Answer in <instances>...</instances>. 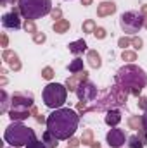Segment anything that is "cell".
Returning a JSON list of instances; mask_svg holds the SVG:
<instances>
[{
  "label": "cell",
  "instance_id": "cell-1",
  "mask_svg": "<svg viewBox=\"0 0 147 148\" xmlns=\"http://www.w3.org/2000/svg\"><path fill=\"white\" fill-rule=\"evenodd\" d=\"M47 129L55 134L59 140H69L73 138L74 131L78 129L80 124V114L74 112L73 109H55L47 117Z\"/></svg>",
  "mask_w": 147,
  "mask_h": 148
},
{
  "label": "cell",
  "instance_id": "cell-2",
  "mask_svg": "<svg viewBox=\"0 0 147 148\" xmlns=\"http://www.w3.org/2000/svg\"><path fill=\"white\" fill-rule=\"evenodd\" d=\"M114 83L119 84L128 95L140 97V91L147 86V74L142 67L135 64H126L114 76Z\"/></svg>",
  "mask_w": 147,
  "mask_h": 148
},
{
  "label": "cell",
  "instance_id": "cell-3",
  "mask_svg": "<svg viewBox=\"0 0 147 148\" xmlns=\"http://www.w3.org/2000/svg\"><path fill=\"white\" fill-rule=\"evenodd\" d=\"M126 100H128V93H126L119 84L114 83V84L111 86L109 91L102 93V97H101L92 107H88L87 110L88 112H109V110H112L114 107L125 105Z\"/></svg>",
  "mask_w": 147,
  "mask_h": 148
},
{
  "label": "cell",
  "instance_id": "cell-4",
  "mask_svg": "<svg viewBox=\"0 0 147 148\" xmlns=\"http://www.w3.org/2000/svg\"><path fill=\"white\" fill-rule=\"evenodd\" d=\"M3 140L10 145V147H28L31 141L37 140V134L31 127L21 124V122H12L10 126L5 127V133H3Z\"/></svg>",
  "mask_w": 147,
  "mask_h": 148
},
{
  "label": "cell",
  "instance_id": "cell-5",
  "mask_svg": "<svg viewBox=\"0 0 147 148\" xmlns=\"http://www.w3.org/2000/svg\"><path fill=\"white\" fill-rule=\"evenodd\" d=\"M19 12L24 19L35 21L52 12V0H17Z\"/></svg>",
  "mask_w": 147,
  "mask_h": 148
},
{
  "label": "cell",
  "instance_id": "cell-6",
  "mask_svg": "<svg viewBox=\"0 0 147 148\" xmlns=\"http://www.w3.org/2000/svg\"><path fill=\"white\" fill-rule=\"evenodd\" d=\"M42 98H43V103L49 107V109H61L64 103H66V98H68V88L66 84H59V83H49L43 91H42Z\"/></svg>",
  "mask_w": 147,
  "mask_h": 148
},
{
  "label": "cell",
  "instance_id": "cell-7",
  "mask_svg": "<svg viewBox=\"0 0 147 148\" xmlns=\"http://www.w3.org/2000/svg\"><path fill=\"white\" fill-rule=\"evenodd\" d=\"M119 26L125 33H139L140 28L144 26V16L139 14L137 10H128V12H123L119 16Z\"/></svg>",
  "mask_w": 147,
  "mask_h": 148
},
{
  "label": "cell",
  "instance_id": "cell-8",
  "mask_svg": "<svg viewBox=\"0 0 147 148\" xmlns=\"http://www.w3.org/2000/svg\"><path fill=\"white\" fill-rule=\"evenodd\" d=\"M76 97H78V100L80 102H85V103H88V102H94L95 98H97V95H99V90H97V86L92 83V81H83L78 88H76Z\"/></svg>",
  "mask_w": 147,
  "mask_h": 148
},
{
  "label": "cell",
  "instance_id": "cell-9",
  "mask_svg": "<svg viewBox=\"0 0 147 148\" xmlns=\"http://www.w3.org/2000/svg\"><path fill=\"white\" fill-rule=\"evenodd\" d=\"M106 141H107V145L111 148H121L125 145V141H128V138H126L125 131L114 127V129H111L109 133L106 134Z\"/></svg>",
  "mask_w": 147,
  "mask_h": 148
},
{
  "label": "cell",
  "instance_id": "cell-10",
  "mask_svg": "<svg viewBox=\"0 0 147 148\" xmlns=\"http://www.w3.org/2000/svg\"><path fill=\"white\" fill-rule=\"evenodd\" d=\"M10 105L12 107H24V109H31L33 107V95L28 91H17L12 95L10 98Z\"/></svg>",
  "mask_w": 147,
  "mask_h": 148
},
{
  "label": "cell",
  "instance_id": "cell-11",
  "mask_svg": "<svg viewBox=\"0 0 147 148\" xmlns=\"http://www.w3.org/2000/svg\"><path fill=\"white\" fill-rule=\"evenodd\" d=\"M2 26L5 29H19L21 28V19H19V10L12 9L10 12L2 16Z\"/></svg>",
  "mask_w": 147,
  "mask_h": 148
},
{
  "label": "cell",
  "instance_id": "cell-12",
  "mask_svg": "<svg viewBox=\"0 0 147 148\" xmlns=\"http://www.w3.org/2000/svg\"><path fill=\"white\" fill-rule=\"evenodd\" d=\"M2 59L7 62V66H9L12 71H16V73H17V71H21V67H23V66H21L19 55H17L16 52H12V50H7V48H5V50L2 52Z\"/></svg>",
  "mask_w": 147,
  "mask_h": 148
},
{
  "label": "cell",
  "instance_id": "cell-13",
  "mask_svg": "<svg viewBox=\"0 0 147 148\" xmlns=\"http://www.w3.org/2000/svg\"><path fill=\"white\" fill-rule=\"evenodd\" d=\"M87 79H88V73H87V71L76 73V74L69 76V77L66 79V88H68L69 91H76V88H78L83 81H87Z\"/></svg>",
  "mask_w": 147,
  "mask_h": 148
},
{
  "label": "cell",
  "instance_id": "cell-14",
  "mask_svg": "<svg viewBox=\"0 0 147 148\" xmlns=\"http://www.w3.org/2000/svg\"><path fill=\"white\" fill-rule=\"evenodd\" d=\"M31 115V109H24V107H12L9 110V117L14 122H23Z\"/></svg>",
  "mask_w": 147,
  "mask_h": 148
},
{
  "label": "cell",
  "instance_id": "cell-15",
  "mask_svg": "<svg viewBox=\"0 0 147 148\" xmlns=\"http://www.w3.org/2000/svg\"><path fill=\"white\" fill-rule=\"evenodd\" d=\"M116 12V3L114 2H102L101 5H97V16L99 17H106Z\"/></svg>",
  "mask_w": 147,
  "mask_h": 148
},
{
  "label": "cell",
  "instance_id": "cell-16",
  "mask_svg": "<svg viewBox=\"0 0 147 148\" xmlns=\"http://www.w3.org/2000/svg\"><path fill=\"white\" fill-rule=\"evenodd\" d=\"M87 62H88V66L92 69H99L102 66V59H101L97 50H88L87 52Z\"/></svg>",
  "mask_w": 147,
  "mask_h": 148
},
{
  "label": "cell",
  "instance_id": "cell-17",
  "mask_svg": "<svg viewBox=\"0 0 147 148\" xmlns=\"http://www.w3.org/2000/svg\"><path fill=\"white\" fill-rule=\"evenodd\" d=\"M106 124L107 126H111V127H116L119 122H121V112L116 110V109H112V110H109L107 114H106Z\"/></svg>",
  "mask_w": 147,
  "mask_h": 148
},
{
  "label": "cell",
  "instance_id": "cell-18",
  "mask_svg": "<svg viewBox=\"0 0 147 148\" xmlns=\"http://www.w3.org/2000/svg\"><path fill=\"white\" fill-rule=\"evenodd\" d=\"M68 48H69V52H71L73 55H80V53L87 52V41H85V40H76V41H73V43L68 45Z\"/></svg>",
  "mask_w": 147,
  "mask_h": 148
},
{
  "label": "cell",
  "instance_id": "cell-19",
  "mask_svg": "<svg viewBox=\"0 0 147 148\" xmlns=\"http://www.w3.org/2000/svg\"><path fill=\"white\" fill-rule=\"evenodd\" d=\"M42 141L47 145V148H57V145H59V141H61V140L47 129V131L43 133V136H42Z\"/></svg>",
  "mask_w": 147,
  "mask_h": 148
},
{
  "label": "cell",
  "instance_id": "cell-20",
  "mask_svg": "<svg viewBox=\"0 0 147 148\" xmlns=\"http://www.w3.org/2000/svg\"><path fill=\"white\" fill-rule=\"evenodd\" d=\"M52 28H54V31H55V33H59V35H62V33H66V31H69V28H71V24H69V21H68V19H61V21H55Z\"/></svg>",
  "mask_w": 147,
  "mask_h": 148
},
{
  "label": "cell",
  "instance_id": "cell-21",
  "mask_svg": "<svg viewBox=\"0 0 147 148\" xmlns=\"http://www.w3.org/2000/svg\"><path fill=\"white\" fill-rule=\"evenodd\" d=\"M128 127H130V129H135V131L142 129V127H144V119H142V115H132V117L128 119Z\"/></svg>",
  "mask_w": 147,
  "mask_h": 148
},
{
  "label": "cell",
  "instance_id": "cell-22",
  "mask_svg": "<svg viewBox=\"0 0 147 148\" xmlns=\"http://www.w3.org/2000/svg\"><path fill=\"white\" fill-rule=\"evenodd\" d=\"M128 148H144L146 147V143L140 140V136L139 134H133V136H128Z\"/></svg>",
  "mask_w": 147,
  "mask_h": 148
},
{
  "label": "cell",
  "instance_id": "cell-23",
  "mask_svg": "<svg viewBox=\"0 0 147 148\" xmlns=\"http://www.w3.org/2000/svg\"><path fill=\"white\" fill-rule=\"evenodd\" d=\"M68 69H69V73H73V74H76V73H81V71H85V69H83V60H81L80 57H76V59H74L73 62H69Z\"/></svg>",
  "mask_w": 147,
  "mask_h": 148
},
{
  "label": "cell",
  "instance_id": "cell-24",
  "mask_svg": "<svg viewBox=\"0 0 147 148\" xmlns=\"http://www.w3.org/2000/svg\"><path fill=\"white\" fill-rule=\"evenodd\" d=\"M80 140H81V143H83V145L90 147V145L94 143V131H92V129H85Z\"/></svg>",
  "mask_w": 147,
  "mask_h": 148
},
{
  "label": "cell",
  "instance_id": "cell-25",
  "mask_svg": "<svg viewBox=\"0 0 147 148\" xmlns=\"http://www.w3.org/2000/svg\"><path fill=\"white\" fill-rule=\"evenodd\" d=\"M0 95H2L0 112H2V114H5V112H7V109H9V103H10V102H9V95H7V91H5V90H2V91H0Z\"/></svg>",
  "mask_w": 147,
  "mask_h": 148
},
{
  "label": "cell",
  "instance_id": "cell-26",
  "mask_svg": "<svg viewBox=\"0 0 147 148\" xmlns=\"http://www.w3.org/2000/svg\"><path fill=\"white\" fill-rule=\"evenodd\" d=\"M81 29H83V33H94V31L97 29V26H95V21H94V19H87V21L83 23Z\"/></svg>",
  "mask_w": 147,
  "mask_h": 148
},
{
  "label": "cell",
  "instance_id": "cell-27",
  "mask_svg": "<svg viewBox=\"0 0 147 148\" xmlns=\"http://www.w3.org/2000/svg\"><path fill=\"white\" fill-rule=\"evenodd\" d=\"M121 59L126 60V62H133V60H137V53L135 52H130V50H123Z\"/></svg>",
  "mask_w": 147,
  "mask_h": 148
},
{
  "label": "cell",
  "instance_id": "cell-28",
  "mask_svg": "<svg viewBox=\"0 0 147 148\" xmlns=\"http://www.w3.org/2000/svg\"><path fill=\"white\" fill-rule=\"evenodd\" d=\"M24 29H26V33H31V35H37L38 33L37 26H35V21H28V19H26V23H24Z\"/></svg>",
  "mask_w": 147,
  "mask_h": 148
},
{
  "label": "cell",
  "instance_id": "cell-29",
  "mask_svg": "<svg viewBox=\"0 0 147 148\" xmlns=\"http://www.w3.org/2000/svg\"><path fill=\"white\" fill-rule=\"evenodd\" d=\"M42 77L47 79V81H50V79L54 77V69H52V67H43V69H42Z\"/></svg>",
  "mask_w": 147,
  "mask_h": 148
},
{
  "label": "cell",
  "instance_id": "cell-30",
  "mask_svg": "<svg viewBox=\"0 0 147 148\" xmlns=\"http://www.w3.org/2000/svg\"><path fill=\"white\" fill-rule=\"evenodd\" d=\"M128 45H132V38L123 36V38H119V40H118V47H121L123 50H126V47H128Z\"/></svg>",
  "mask_w": 147,
  "mask_h": 148
},
{
  "label": "cell",
  "instance_id": "cell-31",
  "mask_svg": "<svg viewBox=\"0 0 147 148\" xmlns=\"http://www.w3.org/2000/svg\"><path fill=\"white\" fill-rule=\"evenodd\" d=\"M31 114L35 115V119H37V122H40V124H43V122H47V119L43 117V115H40V112H38L37 107H31Z\"/></svg>",
  "mask_w": 147,
  "mask_h": 148
},
{
  "label": "cell",
  "instance_id": "cell-32",
  "mask_svg": "<svg viewBox=\"0 0 147 148\" xmlns=\"http://www.w3.org/2000/svg\"><path fill=\"white\" fill-rule=\"evenodd\" d=\"M45 40H47L45 33H37V35H33V41H35L37 45H42V43H45Z\"/></svg>",
  "mask_w": 147,
  "mask_h": 148
},
{
  "label": "cell",
  "instance_id": "cell-33",
  "mask_svg": "<svg viewBox=\"0 0 147 148\" xmlns=\"http://www.w3.org/2000/svg\"><path fill=\"white\" fill-rule=\"evenodd\" d=\"M132 45H133V48H135V50H140V48H142V45H144V41H142V38L133 36V38H132Z\"/></svg>",
  "mask_w": 147,
  "mask_h": 148
},
{
  "label": "cell",
  "instance_id": "cell-34",
  "mask_svg": "<svg viewBox=\"0 0 147 148\" xmlns=\"http://www.w3.org/2000/svg\"><path fill=\"white\" fill-rule=\"evenodd\" d=\"M94 35H95V38H97V40H104V38H106V35H107V31H106L104 28H97V29L94 31Z\"/></svg>",
  "mask_w": 147,
  "mask_h": 148
},
{
  "label": "cell",
  "instance_id": "cell-35",
  "mask_svg": "<svg viewBox=\"0 0 147 148\" xmlns=\"http://www.w3.org/2000/svg\"><path fill=\"white\" fill-rule=\"evenodd\" d=\"M50 16H52V19H55V21H61V17H62V10H61V9H52Z\"/></svg>",
  "mask_w": 147,
  "mask_h": 148
},
{
  "label": "cell",
  "instance_id": "cell-36",
  "mask_svg": "<svg viewBox=\"0 0 147 148\" xmlns=\"http://www.w3.org/2000/svg\"><path fill=\"white\" fill-rule=\"evenodd\" d=\"M139 109L147 112V97H139Z\"/></svg>",
  "mask_w": 147,
  "mask_h": 148
},
{
  "label": "cell",
  "instance_id": "cell-37",
  "mask_svg": "<svg viewBox=\"0 0 147 148\" xmlns=\"http://www.w3.org/2000/svg\"><path fill=\"white\" fill-rule=\"evenodd\" d=\"M26 148H47V145H45L43 141H38V140H35V141H31V143H30Z\"/></svg>",
  "mask_w": 147,
  "mask_h": 148
},
{
  "label": "cell",
  "instance_id": "cell-38",
  "mask_svg": "<svg viewBox=\"0 0 147 148\" xmlns=\"http://www.w3.org/2000/svg\"><path fill=\"white\" fill-rule=\"evenodd\" d=\"M81 145V140H78V138H69V147L71 148H76V147H80Z\"/></svg>",
  "mask_w": 147,
  "mask_h": 148
},
{
  "label": "cell",
  "instance_id": "cell-39",
  "mask_svg": "<svg viewBox=\"0 0 147 148\" xmlns=\"http://www.w3.org/2000/svg\"><path fill=\"white\" fill-rule=\"evenodd\" d=\"M139 136H140V140H142L144 143H147V129H146V127L139 129Z\"/></svg>",
  "mask_w": 147,
  "mask_h": 148
},
{
  "label": "cell",
  "instance_id": "cell-40",
  "mask_svg": "<svg viewBox=\"0 0 147 148\" xmlns=\"http://www.w3.org/2000/svg\"><path fill=\"white\" fill-rule=\"evenodd\" d=\"M7 45H9V38H7V35H5V33H2V47L5 48Z\"/></svg>",
  "mask_w": 147,
  "mask_h": 148
},
{
  "label": "cell",
  "instance_id": "cell-41",
  "mask_svg": "<svg viewBox=\"0 0 147 148\" xmlns=\"http://www.w3.org/2000/svg\"><path fill=\"white\" fill-rule=\"evenodd\" d=\"M140 14H142L144 17H147V3H144V5H142V9H140Z\"/></svg>",
  "mask_w": 147,
  "mask_h": 148
},
{
  "label": "cell",
  "instance_id": "cell-42",
  "mask_svg": "<svg viewBox=\"0 0 147 148\" xmlns=\"http://www.w3.org/2000/svg\"><path fill=\"white\" fill-rule=\"evenodd\" d=\"M90 148H101V143H99V141H94V143L90 145Z\"/></svg>",
  "mask_w": 147,
  "mask_h": 148
},
{
  "label": "cell",
  "instance_id": "cell-43",
  "mask_svg": "<svg viewBox=\"0 0 147 148\" xmlns=\"http://www.w3.org/2000/svg\"><path fill=\"white\" fill-rule=\"evenodd\" d=\"M142 119H144V127L147 129V112L144 114V115H142Z\"/></svg>",
  "mask_w": 147,
  "mask_h": 148
},
{
  "label": "cell",
  "instance_id": "cell-44",
  "mask_svg": "<svg viewBox=\"0 0 147 148\" xmlns=\"http://www.w3.org/2000/svg\"><path fill=\"white\" fill-rule=\"evenodd\" d=\"M5 83H7V79H5V76H2V77H0V86H3Z\"/></svg>",
  "mask_w": 147,
  "mask_h": 148
},
{
  "label": "cell",
  "instance_id": "cell-45",
  "mask_svg": "<svg viewBox=\"0 0 147 148\" xmlns=\"http://www.w3.org/2000/svg\"><path fill=\"white\" fill-rule=\"evenodd\" d=\"M81 3L87 7V5H90V3H92V0H81Z\"/></svg>",
  "mask_w": 147,
  "mask_h": 148
},
{
  "label": "cell",
  "instance_id": "cell-46",
  "mask_svg": "<svg viewBox=\"0 0 147 148\" xmlns=\"http://www.w3.org/2000/svg\"><path fill=\"white\" fill-rule=\"evenodd\" d=\"M144 28L147 29V17H144Z\"/></svg>",
  "mask_w": 147,
  "mask_h": 148
},
{
  "label": "cell",
  "instance_id": "cell-47",
  "mask_svg": "<svg viewBox=\"0 0 147 148\" xmlns=\"http://www.w3.org/2000/svg\"><path fill=\"white\" fill-rule=\"evenodd\" d=\"M10 148H16V147H10Z\"/></svg>",
  "mask_w": 147,
  "mask_h": 148
},
{
  "label": "cell",
  "instance_id": "cell-48",
  "mask_svg": "<svg viewBox=\"0 0 147 148\" xmlns=\"http://www.w3.org/2000/svg\"><path fill=\"white\" fill-rule=\"evenodd\" d=\"M68 148H71V147H68Z\"/></svg>",
  "mask_w": 147,
  "mask_h": 148
}]
</instances>
